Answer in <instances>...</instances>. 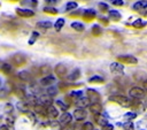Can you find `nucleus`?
Listing matches in <instances>:
<instances>
[{
	"label": "nucleus",
	"mask_w": 147,
	"mask_h": 130,
	"mask_svg": "<svg viewBox=\"0 0 147 130\" xmlns=\"http://www.w3.org/2000/svg\"><path fill=\"white\" fill-rule=\"evenodd\" d=\"M75 8H77V2H75V1H69L65 5V10L67 12H70V10L75 9Z\"/></svg>",
	"instance_id": "obj_31"
},
{
	"label": "nucleus",
	"mask_w": 147,
	"mask_h": 130,
	"mask_svg": "<svg viewBox=\"0 0 147 130\" xmlns=\"http://www.w3.org/2000/svg\"><path fill=\"white\" fill-rule=\"evenodd\" d=\"M83 124H84V123L76 122V123L72 125V130H83Z\"/></svg>",
	"instance_id": "obj_42"
},
{
	"label": "nucleus",
	"mask_w": 147,
	"mask_h": 130,
	"mask_svg": "<svg viewBox=\"0 0 147 130\" xmlns=\"http://www.w3.org/2000/svg\"><path fill=\"white\" fill-rule=\"evenodd\" d=\"M94 17H95V12L93 9H86V10H84V13H83V18L84 20L91 21Z\"/></svg>",
	"instance_id": "obj_18"
},
{
	"label": "nucleus",
	"mask_w": 147,
	"mask_h": 130,
	"mask_svg": "<svg viewBox=\"0 0 147 130\" xmlns=\"http://www.w3.org/2000/svg\"><path fill=\"white\" fill-rule=\"evenodd\" d=\"M48 125L49 127H52V128H60V122H57V121H51V122H48Z\"/></svg>",
	"instance_id": "obj_44"
},
{
	"label": "nucleus",
	"mask_w": 147,
	"mask_h": 130,
	"mask_svg": "<svg viewBox=\"0 0 147 130\" xmlns=\"http://www.w3.org/2000/svg\"><path fill=\"white\" fill-rule=\"evenodd\" d=\"M117 59L121 63H129V64H137L138 63V59L133 55H119Z\"/></svg>",
	"instance_id": "obj_3"
},
{
	"label": "nucleus",
	"mask_w": 147,
	"mask_h": 130,
	"mask_svg": "<svg viewBox=\"0 0 147 130\" xmlns=\"http://www.w3.org/2000/svg\"><path fill=\"white\" fill-rule=\"evenodd\" d=\"M16 13L22 17H31L34 15V13L31 9H23V8H16Z\"/></svg>",
	"instance_id": "obj_13"
},
{
	"label": "nucleus",
	"mask_w": 147,
	"mask_h": 130,
	"mask_svg": "<svg viewBox=\"0 0 147 130\" xmlns=\"http://www.w3.org/2000/svg\"><path fill=\"white\" fill-rule=\"evenodd\" d=\"M82 94H83L82 91H72V92L69 93V98H71L72 100H76V101H77V100L82 97Z\"/></svg>",
	"instance_id": "obj_25"
},
{
	"label": "nucleus",
	"mask_w": 147,
	"mask_h": 130,
	"mask_svg": "<svg viewBox=\"0 0 147 130\" xmlns=\"http://www.w3.org/2000/svg\"><path fill=\"white\" fill-rule=\"evenodd\" d=\"M142 86H144L142 89L145 90V92H147V81H145V82L142 83Z\"/></svg>",
	"instance_id": "obj_50"
},
{
	"label": "nucleus",
	"mask_w": 147,
	"mask_h": 130,
	"mask_svg": "<svg viewBox=\"0 0 147 130\" xmlns=\"http://www.w3.org/2000/svg\"><path fill=\"white\" fill-rule=\"evenodd\" d=\"M0 84H1V81H0Z\"/></svg>",
	"instance_id": "obj_55"
},
{
	"label": "nucleus",
	"mask_w": 147,
	"mask_h": 130,
	"mask_svg": "<svg viewBox=\"0 0 147 130\" xmlns=\"http://www.w3.org/2000/svg\"><path fill=\"white\" fill-rule=\"evenodd\" d=\"M145 93H146L145 90H144L142 87H139V86H133V87L130 89V91H129L130 97L133 98V99H137V100L145 98Z\"/></svg>",
	"instance_id": "obj_2"
},
{
	"label": "nucleus",
	"mask_w": 147,
	"mask_h": 130,
	"mask_svg": "<svg viewBox=\"0 0 147 130\" xmlns=\"http://www.w3.org/2000/svg\"><path fill=\"white\" fill-rule=\"evenodd\" d=\"M94 130H95V129H94Z\"/></svg>",
	"instance_id": "obj_56"
},
{
	"label": "nucleus",
	"mask_w": 147,
	"mask_h": 130,
	"mask_svg": "<svg viewBox=\"0 0 147 130\" xmlns=\"http://www.w3.org/2000/svg\"><path fill=\"white\" fill-rule=\"evenodd\" d=\"M113 129H114V127H113L111 124H109V123L102 127V130H113Z\"/></svg>",
	"instance_id": "obj_47"
},
{
	"label": "nucleus",
	"mask_w": 147,
	"mask_h": 130,
	"mask_svg": "<svg viewBox=\"0 0 147 130\" xmlns=\"http://www.w3.org/2000/svg\"><path fill=\"white\" fill-rule=\"evenodd\" d=\"M49 71H51V68L48 67V66H42V67H40V74H42V75H49Z\"/></svg>",
	"instance_id": "obj_35"
},
{
	"label": "nucleus",
	"mask_w": 147,
	"mask_h": 130,
	"mask_svg": "<svg viewBox=\"0 0 147 130\" xmlns=\"http://www.w3.org/2000/svg\"><path fill=\"white\" fill-rule=\"evenodd\" d=\"M110 71L115 75H123L124 71V66L121 62H113L110 64Z\"/></svg>",
	"instance_id": "obj_4"
},
{
	"label": "nucleus",
	"mask_w": 147,
	"mask_h": 130,
	"mask_svg": "<svg viewBox=\"0 0 147 130\" xmlns=\"http://www.w3.org/2000/svg\"><path fill=\"white\" fill-rule=\"evenodd\" d=\"M6 108H7V110H11V108H13V107H11V105H9V104H8V105L6 106Z\"/></svg>",
	"instance_id": "obj_52"
},
{
	"label": "nucleus",
	"mask_w": 147,
	"mask_h": 130,
	"mask_svg": "<svg viewBox=\"0 0 147 130\" xmlns=\"http://www.w3.org/2000/svg\"><path fill=\"white\" fill-rule=\"evenodd\" d=\"M109 100L113 101V102L118 104L122 107H130V106H132V101L130 100V98H127L125 95H122V94H113V95L109 97Z\"/></svg>",
	"instance_id": "obj_1"
},
{
	"label": "nucleus",
	"mask_w": 147,
	"mask_h": 130,
	"mask_svg": "<svg viewBox=\"0 0 147 130\" xmlns=\"http://www.w3.org/2000/svg\"><path fill=\"white\" fill-rule=\"evenodd\" d=\"M55 82V77L54 76H52V75H47V76H45V77H42L41 79H40V85H42V86H52V84Z\"/></svg>",
	"instance_id": "obj_10"
},
{
	"label": "nucleus",
	"mask_w": 147,
	"mask_h": 130,
	"mask_svg": "<svg viewBox=\"0 0 147 130\" xmlns=\"http://www.w3.org/2000/svg\"><path fill=\"white\" fill-rule=\"evenodd\" d=\"M136 117H137V114L134 112H127V113L124 114V118L127 120V121H131V120H133Z\"/></svg>",
	"instance_id": "obj_33"
},
{
	"label": "nucleus",
	"mask_w": 147,
	"mask_h": 130,
	"mask_svg": "<svg viewBox=\"0 0 147 130\" xmlns=\"http://www.w3.org/2000/svg\"><path fill=\"white\" fill-rule=\"evenodd\" d=\"M146 8H147V1L146 0H139V1L134 2V5H133L134 10H142Z\"/></svg>",
	"instance_id": "obj_17"
},
{
	"label": "nucleus",
	"mask_w": 147,
	"mask_h": 130,
	"mask_svg": "<svg viewBox=\"0 0 147 130\" xmlns=\"http://www.w3.org/2000/svg\"><path fill=\"white\" fill-rule=\"evenodd\" d=\"M57 93V89L55 87V86H48L47 87V90H46V94H48V95H54V94H56Z\"/></svg>",
	"instance_id": "obj_32"
},
{
	"label": "nucleus",
	"mask_w": 147,
	"mask_h": 130,
	"mask_svg": "<svg viewBox=\"0 0 147 130\" xmlns=\"http://www.w3.org/2000/svg\"><path fill=\"white\" fill-rule=\"evenodd\" d=\"M90 110L94 115L101 114V112H102V105L100 102H93V104L90 105Z\"/></svg>",
	"instance_id": "obj_12"
},
{
	"label": "nucleus",
	"mask_w": 147,
	"mask_h": 130,
	"mask_svg": "<svg viewBox=\"0 0 147 130\" xmlns=\"http://www.w3.org/2000/svg\"><path fill=\"white\" fill-rule=\"evenodd\" d=\"M34 113L38 115H41V116H47V107L38 104L34 106Z\"/></svg>",
	"instance_id": "obj_14"
},
{
	"label": "nucleus",
	"mask_w": 147,
	"mask_h": 130,
	"mask_svg": "<svg viewBox=\"0 0 147 130\" xmlns=\"http://www.w3.org/2000/svg\"><path fill=\"white\" fill-rule=\"evenodd\" d=\"M47 116H48L49 118H56V117L59 116V110H57V108L54 107L53 105L49 106V107L47 108Z\"/></svg>",
	"instance_id": "obj_15"
},
{
	"label": "nucleus",
	"mask_w": 147,
	"mask_h": 130,
	"mask_svg": "<svg viewBox=\"0 0 147 130\" xmlns=\"http://www.w3.org/2000/svg\"><path fill=\"white\" fill-rule=\"evenodd\" d=\"M0 130H9V128H8V125H1Z\"/></svg>",
	"instance_id": "obj_51"
},
{
	"label": "nucleus",
	"mask_w": 147,
	"mask_h": 130,
	"mask_svg": "<svg viewBox=\"0 0 147 130\" xmlns=\"http://www.w3.org/2000/svg\"><path fill=\"white\" fill-rule=\"evenodd\" d=\"M17 108L21 110V112H24V113H28L29 112V105L24 101H21L17 104Z\"/></svg>",
	"instance_id": "obj_26"
},
{
	"label": "nucleus",
	"mask_w": 147,
	"mask_h": 130,
	"mask_svg": "<svg viewBox=\"0 0 147 130\" xmlns=\"http://www.w3.org/2000/svg\"><path fill=\"white\" fill-rule=\"evenodd\" d=\"M79 76H80L79 70H78V69H75V70H72V71L68 75V79H69V81H76L77 78H79Z\"/></svg>",
	"instance_id": "obj_24"
},
{
	"label": "nucleus",
	"mask_w": 147,
	"mask_h": 130,
	"mask_svg": "<svg viewBox=\"0 0 147 130\" xmlns=\"http://www.w3.org/2000/svg\"><path fill=\"white\" fill-rule=\"evenodd\" d=\"M39 104L40 105H42V106H45V107H49V106H52V102H53V100H52V97L51 95H48V94H44V95H41L39 99Z\"/></svg>",
	"instance_id": "obj_11"
},
{
	"label": "nucleus",
	"mask_w": 147,
	"mask_h": 130,
	"mask_svg": "<svg viewBox=\"0 0 147 130\" xmlns=\"http://www.w3.org/2000/svg\"><path fill=\"white\" fill-rule=\"evenodd\" d=\"M92 33H93L94 36H99V35L101 33V28H100L99 25H93V28H92Z\"/></svg>",
	"instance_id": "obj_39"
},
{
	"label": "nucleus",
	"mask_w": 147,
	"mask_h": 130,
	"mask_svg": "<svg viewBox=\"0 0 147 130\" xmlns=\"http://www.w3.org/2000/svg\"><path fill=\"white\" fill-rule=\"evenodd\" d=\"M38 37H39V33H38V32H36V31H34V32H32L31 38H30V40H29V44H30V45H32V44L37 40V38H38Z\"/></svg>",
	"instance_id": "obj_40"
},
{
	"label": "nucleus",
	"mask_w": 147,
	"mask_h": 130,
	"mask_svg": "<svg viewBox=\"0 0 147 130\" xmlns=\"http://www.w3.org/2000/svg\"><path fill=\"white\" fill-rule=\"evenodd\" d=\"M16 95L20 97L21 99H25L26 98V95H25V93H24L23 90H16Z\"/></svg>",
	"instance_id": "obj_43"
},
{
	"label": "nucleus",
	"mask_w": 147,
	"mask_h": 130,
	"mask_svg": "<svg viewBox=\"0 0 147 130\" xmlns=\"http://www.w3.org/2000/svg\"><path fill=\"white\" fill-rule=\"evenodd\" d=\"M86 115H87L86 110H85V109H82V108H77V109H75V112H74V117H75V120H76L77 122H80V121H83L84 118H86Z\"/></svg>",
	"instance_id": "obj_9"
},
{
	"label": "nucleus",
	"mask_w": 147,
	"mask_h": 130,
	"mask_svg": "<svg viewBox=\"0 0 147 130\" xmlns=\"http://www.w3.org/2000/svg\"><path fill=\"white\" fill-rule=\"evenodd\" d=\"M146 25H147V22L144 21V20H141V18H138V20H136V21L132 23V26L136 28V29H141V28H144V26H146Z\"/></svg>",
	"instance_id": "obj_22"
},
{
	"label": "nucleus",
	"mask_w": 147,
	"mask_h": 130,
	"mask_svg": "<svg viewBox=\"0 0 147 130\" xmlns=\"http://www.w3.org/2000/svg\"><path fill=\"white\" fill-rule=\"evenodd\" d=\"M108 14H109V18H110L111 21H115V22L119 21V20H121V17H122L121 13H119V12H117V10H114V9L109 10V12H108Z\"/></svg>",
	"instance_id": "obj_19"
},
{
	"label": "nucleus",
	"mask_w": 147,
	"mask_h": 130,
	"mask_svg": "<svg viewBox=\"0 0 147 130\" xmlns=\"http://www.w3.org/2000/svg\"><path fill=\"white\" fill-rule=\"evenodd\" d=\"M94 121H95L100 127H103V125L108 124V121H107V118L102 115V113H101V114H96V115H94Z\"/></svg>",
	"instance_id": "obj_16"
},
{
	"label": "nucleus",
	"mask_w": 147,
	"mask_h": 130,
	"mask_svg": "<svg viewBox=\"0 0 147 130\" xmlns=\"http://www.w3.org/2000/svg\"><path fill=\"white\" fill-rule=\"evenodd\" d=\"M61 130H72V129H71V128H69V127H67V125H65V127H64V128H62V129H61Z\"/></svg>",
	"instance_id": "obj_53"
},
{
	"label": "nucleus",
	"mask_w": 147,
	"mask_h": 130,
	"mask_svg": "<svg viewBox=\"0 0 147 130\" xmlns=\"http://www.w3.org/2000/svg\"><path fill=\"white\" fill-rule=\"evenodd\" d=\"M17 76L20 77V79H22V81H24V82H29V81L31 79V75H30V72H29V71H26V70L20 71Z\"/></svg>",
	"instance_id": "obj_21"
},
{
	"label": "nucleus",
	"mask_w": 147,
	"mask_h": 130,
	"mask_svg": "<svg viewBox=\"0 0 147 130\" xmlns=\"http://www.w3.org/2000/svg\"><path fill=\"white\" fill-rule=\"evenodd\" d=\"M56 106H59L60 109H62L63 112H67V109H68V105L63 104L61 100H56Z\"/></svg>",
	"instance_id": "obj_37"
},
{
	"label": "nucleus",
	"mask_w": 147,
	"mask_h": 130,
	"mask_svg": "<svg viewBox=\"0 0 147 130\" xmlns=\"http://www.w3.org/2000/svg\"><path fill=\"white\" fill-rule=\"evenodd\" d=\"M83 130H94L93 123L92 122H85L83 124Z\"/></svg>",
	"instance_id": "obj_38"
},
{
	"label": "nucleus",
	"mask_w": 147,
	"mask_h": 130,
	"mask_svg": "<svg viewBox=\"0 0 147 130\" xmlns=\"http://www.w3.org/2000/svg\"><path fill=\"white\" fill-rule=\"evenodd\" d=\"M123 130H134V125L131 121H127L123 124Z\"/></svg>",
	"instance_id": "obj_34"
},
{
	"label": "nucleus",
	"mask_w": 147,
	"mask_h": 130,
	"mask_svg": "<svg viewBox=\"0 0 147 130\" xmlns=\"http://www.w3.org/2000/svg\"><path fill=\"white\" fill-rule=\"evenodd\" d=\"M13 62L15 64H17V66H21V64H23L25 62V58L22 54H15L13 56Z\"/></svg>",
	"instance_id": "obj_20"
},
{
	"label": "nucleus",
	"mask_w": 147,
	"mask_h": 130,
	"mask_svg": "<svg viewBox=\"0 0 147 130\" xmlns=\"http://www.w3.org/2000/svg\"><path fill=\"white\" fill-rule=\"evenodd\" d=\"M71 28L75 29L76 31H83L84 30V24H82L79 22H72L71 23Z\"/></svg>",
	"instance_id": "obj_28"
},
{
	"label": "nucleus",
	"mask_w": 147,
	"mask_h": 130,
	"mask_svg": "<svg viewBox=\"0 0 147 130\" xmlns=\"http://www.w3.org/2000/svg\"><path fill=\"white\" fill-rule=\"evenodd\" d=\"M7 123L8 124H13L14 123V118L13 117H7Z\"/></svg>",
	"instance_id": "obj_48"
},
{
	"label": "nucleus",
	"mask_w": 147,
	"mask_h": 130,
	"mask_svg": "<svg viewBox=\"0 0 147 130\" xmlns=\"http://www.w3.org/2000/svg\"><path fill=\"white\" fill-rule=\"evenodd\" d=\"M37 26H38L39 29L47 30V29H49V28L52 26V23H51L49 21H40V22L37 23Z\"/></svg>",
	"instance_id": "obj_23"
},
{
	"label": "nucleus",
	"mask_w": 147,
	"mask_h": 130,
	"mask_svg": "<svg viewBox=\"0 0 147 130\" xmlns=\"http://www.w3.org/2000/svg\"><path fill=\"white\" fill-rule=\"evenodd\" d=\"M103 81H105L103 77L98 76V75H94V76H92V77L88 79V82H91V83H102Z\"/></svg>",
	"instance_id": "obj_29"
},
{
	"label": "nucleus",
	"mask_w": 147,
	"mask_h": 130,
	"mask_svg": "<svg viewBox=\"0 0 147 130\" xmlns=\"http://www.w3.org/2000/svg\"><path fill=\"white\" fill-rule=\"evenodd\" d=\"M76 106H77V108H82V109H85L86 107H90V105H91V101H90V99L87 98V97H80L76 102Z\"/></svg>",
	"instance_id": "obj_5"
},
{
	"label": "nucleus",
	"mask_w": 147,
	"mask_h": 130,
	"mask_svg": "<svg viewBox=\"0 0 147 130\" xmlns=\"http://www.w3.org/2000/svg\"><path fill=\"white\" fill-rule=\"evenodd\" d=\"M47 3H49V5H54V3H56V0H45Z\"/></svg>",
	"instance_id": "obj_49"
},
{
	"label": "nucleus",
	"mask_w": 147,
	"mask_h": 130,
	"mask_svg": "<svg viewBox=\"0 0 147 130\" xmlns=\"http://www.w3.org/2000/svg\"><path fill=\"white\" fill-rule=\"evenodd\" d=\"M26 115H28V117L30 118V121H31L33 124L37 122V117H36V114H34L33 112H30V110H29V112L26 113Z\"/></svg>",
	"instance_id": "obj_36"
},
{
	"label": "nucleus",
	"mask_w": 147,
	"mask_h": 130,
	"mask_svg": "<svg viewBox=\"0 0 147 130\" xmlns=\"http://www.w3.org/2000/svg\"><path fill=\"white\" fill-rule=\"evenodd\" d=\"M144 105H145V107L147 108V98H145V101H144Z\"/></svg>",
	"instance_id": "obj_54"
},
{
	"label": "nucleus",
	"mask_w": 147,
	"mask_h": 130,
	"mask_svg": "<svg viewBox=\"0 0 147 130\" xmlns=\"http://www.w3.org/2000/svg\"><path fill=\"white\" fill-rule=\"evenodd\" d=\"M63 24H64V20H63V18H59V20L55 22V24H54L55 30H56V31H60V30L62 29Z\"/></svg>",
	"instance_id": "obj_30"
},
{
	"label": "nucleus",
	"mask_w": 147,
	"mask_h": 130,
	"mask_svg": "<svg viewBox=\"0 0 147 130\" xmlns=\"http://www.w3.org/2000/svg\"><path fill=\"white\" fill-rule=\"evenodd\" d=\"M99 8L101 10H108V5L107 3H103V2H100L99 3Z\"/></svg>",
	"instance_id": "obj_46"
},
{
	"label": "nucleus",
	"mask_w": 147,
	"mask_h": 130,
	"mask_svg": "<svg viewBox=\"0 0 147 130\" xmlns=\"http://www.w3.org/2000/svg\"><path fill=\"white\" fill-rule=\"evenodd\" d=\"M1 70H2V72H5V74H10L11 70H13V68H11L10 63H2Z\"/></svg>",
	"instance_id": "obj_27"
},
{
	"label": "nucleus",
	"mask_w": 147,
	"mask_h": 130,
	"mask_svg": "<svg viewBox=\"0 0 147 130\" xmlns=\"http://www.w3.org/2000/svg\"><path fill=\"white\" fill-rule=\"evenodd\" d=\"M54 70H55L56 76L60 77V78H63V77H65V75H67V67H65L63 63L56 64V67L54 68Z\"/></svg>",
	"instance_id": "obj_7"
},
{
	"label": "nucleus",
	"mask_w": 147,
	"mask_h": 130,
	"mask_svg": "<svg viewBox=\"0 0 147 130\" xmlns=\"http://www.w3.org/2000/svg\"><path fill=\"white\" fill-rule=\"evenodd\" d=\"M71 120H72V115L70 113H68V112H64V113H62L60 115L59 122H60V124H62V125L65 127V125H68L71 122Z\"/></svg>",
	"instance_id": "obj_6"
},
{
	"label": "nucleus",
	"mask_w": 147,
	"mask_h": 130,
	"mask_svg": "<svg viewBox=\"0 0 147 130\" xmlns=\"http://www.w3.org/2000/svg\"><path fill=\"white\" fill-rule=\"evenodd\" d=\"M44 12L45 13H48V14H57V9H55L53 7H45L44 8Z\"/></svg>",
	"instance_id": "obj_41"
},
{
	"label": "nucleus",
	"mask_w": 147,
	"mask_h": 130,
	"mask_svg": "<svg viewBox=\"0 0 147 130\" xmlns=\"http://www.w3.org/2000/svg\"><path fill=\"white\" fill-rule=\"evenodd\" d=\"M111 5H115V6H123L124 5V1L123 0H110Z\"/></svg>",
	"instance_id": "obj_45"
},
{
	"label": "nucleus",
	"mask_w": 147,
	"mask_h": 130,
	"mask_svg": "<svg viewBox=\"0 0 147 130\" xmlns=\"http://www.w3.org/2000/svg\"><path fill=\"white\" fill-rule=\"evenodd\" d=\"M87 98L90 99V101L93 104V102H99V100H100V94L95 91V90H93V89H87Z\"/></svg>",
	"instance_id": "obj_8"
}]
</instances>
